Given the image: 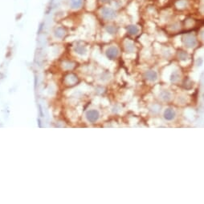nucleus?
<instances>
[{
	"instance_id": "obj_3",
	"label": "nucleus",
	"mask_w": 204,
	"mask_h": 204,
	"mask_svg": "<svg viewBox=\"0 0 204 204\" xmlns=\"http://www.w3.org/2000/svg\"><path fill=\"white\" fill-rule=\"evenodd\" d=\"M86 116H87V118L88 121L91 122H94L98 119L99 113H98V111L96 110H88L86 113Z\"/></svg>"
},
{
	"instance_id": "obj_11",
	"label": "nucleus",
	"mask_w": 204,
	"mask_h": 204,
	"mask_svg": "<svg viewBox=\"0 0 204 204\" xmlns=\"http://www.w3.org/2000/svg\"><path fill=\"white\" fill-rule=\"evenodd\" d=\"M55 34L57 38H63L65 35V30L63 27H58L55 30Z\"/></svg>"
},
{
	"instance_id": "obj_12",
	"label": "nucleus",
	"mask_w": 204,
	"mask_h": 204,
	"mask_svg": "<svg viewBox=\"0 0 204 204\" xmlns=\"http://www.w3.org/2000/svg\"><path fill=\"white\" fill-rule=\"evenodd\" d=\"M105 30H106V31L109 34H116L117 31V28L115 26H113V25L107 26L105 27Z\"/></svg>"
},
{
	"instance_id": "obj_1",
	"label": "nucleus",
	"mask_w": 204,
	"mask_h": 204,
	"mask_svg": "<svg viewBox=\"0 0 204 204\" xmlns=\"http://www.w3.org/2000/svg\"><path fill=\"white\" fill-rule=\"evenodd\" d=\"M182 43L187 48H194L197 45V38L193 34H186L182 37Z\"/></svg>"
},
{
	"instance_id": "obj_8",
	"label": "nucleus",
	"mask_w": 204,
	"mask_h": 204,
	"mask_svg": "<svg viewBox=\"0 0 204 204\" xmlns=\"http://www.w3.org/2000/svg\"><path fill=\"white\" fill-rule=\"evenodd\" d=\"M84 0H70V6L72 9H79L82 6Z\"/></svg>"
},
{
	"instance_id": "obj_17",
	"label": "nucleus",
	"mask_w": 204,
	"mask_h": 204,
	"mask_svg": "<svg viewBox=\"0 0 204 204\" xmlns=\"http://www.w3.org/2000/svg\"><path fill=\"white\" fill-rule=\"evenodd\" d=\"M100 2H102V3H107L109 2V0H99Z\"/></svg>"
},
{
	"instance_id": "obj_14",
	"label": "nucleus",
	"mask_w": 204,
	"mask_h": 204,
	"mask_svg": "<svg viewBox=\"0 0 204 204\" xmlns=\"http://www.w3.org/2000/svg\"><path fill=\"white\" fill-rule=\"evenodd\" d=\"M161 99H163L164 100H165V101H168V100H170V97H171L170 93V92H168V91L161 92Z\"/></svg>"
},
{
	"instance_id": "obj_4",
	"label": "nucleus",
	"mask_w": 204,
	"mask_h": 204,
	"mask_svg": "<svg viewBox=\"0 0 204 204\" xmlns=\"http://www.w3.org/2000/svg\"><path fill=\"white\" fill-rule=\"evenodd\" d=\"M106 55L109 59H114L118 55V50L115 47H111L107 49L106 51Z\"/></svg>"
},
{
	"instance_id": "obj_13",
	"label": "nucleus",
	"mask_w": 204,
	"mask_h": 204,
	"mask_svg": "<svg viewBox=\"0 0 204 204\" xmlns=\"http://www.w3.org/2000/svg\"><path fill=\"white\" fill-rule=\"evenodd\" d=\"M125 50L127 52L129 53H132L134 51V50H135V47H134V44L131 42H127L126 44H125Z\"/></svg>"
},
{
	"instance_id": "obj_10",
	"label": "nucleus",
	"mask_w": 204,
	"mask_h": 204,
	"mask_svg": "<svg viewBox=\"0 0 204 204\" xmlns=\"http://www.w3.org/2000/svg\"><path fill=\"white\" fill-rule=\"evenodd\" d=\"M178 57L180 60L182 61H186L189 59V55H188V53L184 51H178Z\"/></svg>"
},
{
	"instance_id": "obj_16",
	"label": "nucleus",
	"mask_w": 204,
	"mask_h": 204,
	"mask_svg": "<svg viewBox=\"0 0 204 204\" xmlns=\"http://www.w3.org/2000/svg\"><path fill=\"white\" fill-rule=\"evenodd\" d=\"M178 79H179V75H178V73H177V72L173 73L172 75H171V81H172V82L175 83L178 80Z\"/></svg>"
},
{
	"instance_id": "obj_5",
	"label": "nucleus",
	"mask_w": 204,
	"mask_h": 204,
	"mask_svg": "<svg viewBox=\"0 0 204 204\" xmlns=\"http://www.w3.org/2000/svg\"><path fill=\"white\" fill-rule=\"evenodd\" d=\"M126 30H127V32H128L130 35H137V34L139 33V28H138L136 25H133V24L129 25L126 27Z\"/></svg>"
},
{
	"instance_id": "obj_6",
	"label": "nucleus",
	"mask_w": 204,
	"mask_h": 204,
	"mask_svg": "<svg viewBox=\"0 0 204 204\" xmlns=\"http://www.w3.org/2000/svg\"><path fill=\"white\" fill-rule=\"evenodd\" d=\"M145 77L146 79L150 81V82H154V81H156L157 79V73L155 71H147L145 73Z\"/></svg>"
},
{
	"instance_id": "obj_2",
	"label": "nucleus",
	"mask_w": 204,
	"mask_h": 204,
	"mask_svg": "<svg viewBox=\"0 0 204 204\" xmlns=\"http://www.w3.org/2000/svg\"><path fill=\"white\" fill-rule=\"evenodd\" d=\"M101 17L105 20H112L117 16V12L114 9L109 6H103L101 10Z\"/></svg>"
},
{
	"instance_id": "obj_9",
	"label": "nucleus",
	"mask_w": 204,
	"mask_h": 204,
	"mask_svg": "<svg viewBox=\"0 0 204 204\" xmlns=\"http://www.w3.org/2000/svg\"><path fill=\"white\" fill-rule=\"evenodd\" d=\"M188 6V1L187 0H178L175 2V7L180 10L186 8Z\"/></svg>"
},
{
	"instance_id": "obj_15",
	"label": "nucleus",
	"mask_w": 204,
	"mask_h": 204,
	"mask_svg": "<svg viewBox=\"0 0 204 204\" xmlns=\"http://www.w3.org/2000/svg\"><path fill=\"white\" fill-rule=\"evenodd\" d=\"M76 51L80 55H83L86 52V48L84 46H78L76 48Z\"/></svg>"
},
{
	"instance_id": "obj_7",
	"label": "nucleus",
	"mask_w": 204,
	"mask_h": 204,
	"mask_svg": "<svg viewBox=\"0 0 204 204\" xmlns=\"http://www.w3.org/2000/svg\"><path fill=\"white\" fill-rule=\"evenodd\" d=\"M175 117V112L174 110L172 109H166L164 111V118L166 120L170 121L172 119H174Z\"/></svg>"
}]
</instances>
